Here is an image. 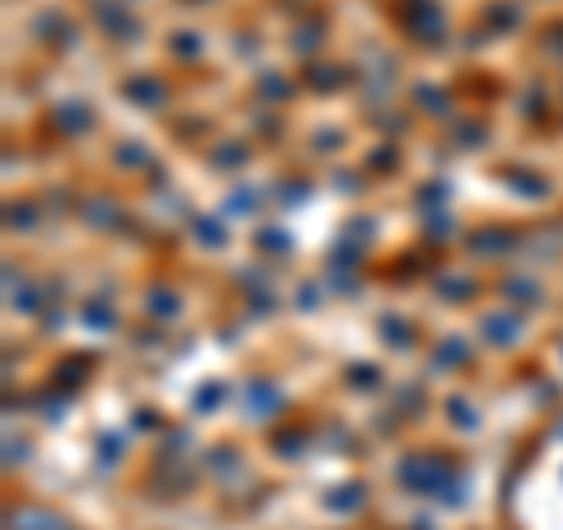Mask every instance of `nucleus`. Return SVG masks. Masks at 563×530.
<instances>
[{"instance_id": "obj_2", "label": "nucleus", "mask_w": 563, "mask_h": 530, "mask_svg": "<svg viewBox=\"0 0 563 530\" xmlns=\"http://www.w3.org/2000/svg\"><path fill=\"white\" fill-rule=\"evenodd\" d=\"M488 333H498V339H493V343H512L517 324H512V320H488Z\"/></svg>"}, {"instance_id": "obj_1", "label": "nucleus", "mask_w": 563, "mask_h": 530, "mask_svg": "<svg viewBox=\"0 0 563 530\" xmlns=\"http://www.w3.org/2000/svg\"><path fill=\"white\" fill-rule=\"evenodd\" d=\"M14 530H70L62 517H47V511H20V517H10Z\"/></svg>"}]
</instances>
